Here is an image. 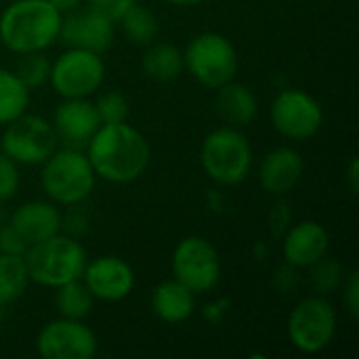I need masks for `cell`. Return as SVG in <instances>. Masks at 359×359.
I'll return each mask as SVG.
<instances>
[{
	"label": "cell",
	"instance_id": "1",
	"mask_svg": "<svg viewBox=\"0 0 359 359\" xmlns=\"http://www.w3.org/2000/svg\"><path fill=\"white\" fill-rule=\"evenodd\" d=\"M88 162L97 179L126 185L141 179L151 162L147 139L128 122L101 124L86 143Z\"/></svg>",
	"mask_w": 359,
	"mask_h": 359
},
{
	"label": "cell",
	"instance_id": "2",
	"mask_svg": "<svg viewBox=\"0 0 359 359\" xmlns=\"http://www.w3.org/2000/svg\"><path fill=\"white\" fill-rule=\"evenodd\" d=\"M61 21L48 0H15L0 15V44L15 55L46 50L59 40Z\"/></svg>",
	"mask_w": 359,
	"mask_h": 359
},
{
	"label": "cell",
	"instance_id": "3",
	"mask_svg": "<svg viewBox=\"0 0 359 359\" xmlns=\"http://www.w3.org/2000/svg\"><path fill=\"white\" fill-rule=\"evenodd\" d=\"M23 259L29 282L46 288H57L61 284L80 280L88 263L84 246L76 238L61 233L29 244Z\"/></svg>",
	"mask_w": 359,
	"mask_h": 359
},
{
	"label": "cell",
	"instance_id": "4",
	"mask_svg": "<svg viewBox=\"0 0 359 359\" xmlns=\"http://www.w3.org/2000/svg\"><path fill=\"white\" fill-rule=\"evenodd\" d=\"M97 175L80 147L55 149L42 162L40 183L53 204L78 206L95 189Z\"/></svg>",
	"mask_w": 359,
	"mask_h": 359
},
{
	"label": "cell",
	"instance_id": "5",
	"mask_svg": "<svg viewBox=\"0 0 359 359\" xmlns=\"http://www.w3.org/2000/svg\"><path fill=\"white\" fill-rule=\"evenodd\" d=\"M200 164L208 179L217 185H240L252 168V145L240 128H215L202 141Z\"/></svg>",
	"mask_w": 359,
	"mask_h": 359
},
{
	"label": "cell",
	"instance_id": "6",
	"mask_svg": "<svg viewBox=\"0 0 359 359\" xmlns=\"http://www.w3.org/2000/svg\"><path fill=\"white\" fill-rule=\"evenodd\" d=\"M185 69L206 88L217 90L219 86L236 80L240 69V57L231 40L219 32H202L183 50Z\"/></svg>",
	"mask_w": 359,
	"mask_h": 359
},
{
	"label": "cell",
	"instance_id": "7",
	"mask_svg": "<svg viewBox=\"0 0 359 359\" xmlns=\"http://www.w3.org/2000/svg\"><path fill=\"white\" fill-rule=\"evenodd\" d=\"M337 324V311L326 297H305L288 316V341L297 351L305 355H318L334 341Z\"/></svg>",
	"mask_w": 359,
	"mask_h": 359
},
{
	"label": "cell",
	"instance_id": "8",
	"mask_svg": "<svg viewBox=\"0 0 359 359\" xmlns=\"http://www.w3.org/2000/svg\"><path fill=\"white\" fill-rule=\"evenodd\" d=\"M105 80V61L99 53L67 48L50 61L48 82L63 99H88Z\"/></svg>",
	"mask_w": 359,
	"mask_h": 359
},
{
	"label": "cell",
	"instance_id": "9",
	"mask_svg": "<svg viewBox=\"0 0 359 359\" xmlns=\"http://www.w3.org/2000/svg\"><path fill=\"white\" fill-rule=\"evenodd\" d=\"M53 124L40 116L21 114L6 124L0 137V151L23 166H40L57 149Z\"/></svg>",
	"mask_w": 359,
	"mask_h": 359
},
{
	"label": "cell",
	"instance_id": "10",
	"mask_svg": "<svg viewBox=\"0 0 359 359\" xmlns=\"http://www.w3.org/2000/svg\"><path fill=\"white\" fill-rule=\"evenodd\" d=\"M223 265L217 248L202 236L183 238L172 252V276L194 294L210 292L221 282Z\"/></svg>",
	"mask_w": 359,
	"mask_h": 359
},
{
	"label": "cell",
	"instance_id": "11",
	"mask_svg": "<svg viewBox=\"0 0 359 359\" xmlns=\"http://www.w3.org/2000/svg\"><path fill=\"white\" fill-rule=\"evenodd\" d=\"M269 120L282 137L290 141H307L320 133L324 124V109L307 90L286 88L273 99Z\"/></svg>",
	"mask_w": 359,
	"mask_h": 359
},
{
	"label": "cell",
	"instance_id": "12",
	"mask_svg": "<svg viewBox=\"0 0 359 359\" xmlns=\"http://www.w3.org/2000/svg\"><path fill=\"white\" fill-rule=\"evenodd\" d=\"M36 349L44 359H93L99 343L84 320L59 318L42 326Z\"/></svg>",
	"mask_w": 359,
	"mask_h": 359
},
{
	"label": "cell",
	"instance_id": "13",
	"mask_svg": "<svg viewBox=\"0 0 359 359\" xmlns=\"http://www.w3.org/2000/svg\"><path fill=\"white\" fill-rule=\"evenodd\" d=\"M80 280L95 297V301H103V303L124 301L135 288L133 267L124 259L114 255L97 257L88 261Z\"/></svg>",
	"mask_w": 359,
	"mask_h": 359
},
{
	"label": "cell",
	"instance_id": "14",
	"mask_svg": "<svg viewBox=\"0 0 359 359\" xmlns=\"http://www.w3.org/2000/svg\"><path fill=\"white\" fill-rule=\"evenodd\" d=\"M59 38L69 48H84L103 55L114 42V23L95 11H72L63 15Z\"/></svg>",
	"mask_w": 359,
	"mask_h": 359
},
{
	"label": "cell",
	"instance_id": "15",
	"mask_svg": "<svg viewBox=\"0 0 359 359\" xmlns=\"http://www.w3.org/2000/svg\"><path fill=\"white\" fill-rule=\"evenodd\" d=\"M330 248V233L318 221H301L286 229L282 240V257L294 269H309L324 259Z\"/></svg>",
	"mask_w": 359,
	"mask_h": 359
},
{
	"label": "cell",
	"instance_id": "16",
	"mask_svg": "<svg viewBox=\"0 0 359 359\" xmlns=\"http://www.w3.org/2000/svg\"><path fill=\"white\" fill-rule=\"evenodd\" d=\"M53 128L65 147H84L101 126L95 103L88 99H63L53 114Z\"/></svg>",
	"mask_w": 359,
	"mask_h": 359
},
{
	"label": "cell",
	"instance_id": "17",
	"mask_svg": "<svg viewBox=\"0 0 359 359\" xmlns=\"http://www.w3.org/2000/svg\"><path fill=\"white\" fill-rule=\"evenodd\" d=\"M303 172H305L303 156L286 145L267 151L259 164L261 187L276 198L288 196L303 179Z\"/></svg>",
	"mask_w": 359,
	"mask_h": 359
},
{
	"label": "cell",
	"instance_id": "18",
	"mask_svg": "<svg viewBox=\"0 0 359 359\" xmlns=\"http://www.w3.org/2000/svg\"><path fill=\"white\" fill-rule=\"evenodd\" d=\"M8 223L21 233V238L27 242V246L59 233L63 227L61 225L63 219L57 210V204L40 202V200H32V202L21 204L13 212Z\"/></svg>",
	"mask_w": 359,
	"mask_h": 359
},
{
	"label": "cell",
	"instance_id": "19",
	"mask_svg": "<svg viewBox=\"0 0 359 359\" xmlns=\"http://www.w3.org/2000/svg\"><path fill=\"white\" fill-rule=\"evenodd\" d=\"M215 111L221 118V122H225V126L242 128L257 118L259 99L248 84L231 80L217 88Z\"/></svg>",
	"mask_w": 359,
	"mask_h": 359
},
{
	"label": "cell",
	"instance_id": "20",
	"mask_svg": "<svg viewBox=\"0 0 359 359\" xmlns=\"http://www.w3.org/2000/svg\"><path fill=\"white\" fill-rule=\"evenodd\" d=\"M151 309L166 324H183L196 311V294L179 280H166L151 292Z\"/></svg>",
	"mask_w": 359,
	"mask_h": 359
},
{
	"label": "cell",
	"instance_id": "21",
	"mask_svg": "<svg viewBox=\"0 0 359 359\" xmlns=\"http://www.w3.org/2000/svg\"><path fill=\"white\" fill-rule=\"evenodd\" d=\"M141 67L143 74L154 82L177 80L185 69L183 50L168 42H151L141 59Z\"/></svg>",
	"mask_w": 359,
	"mask_h": 359
},
{
	"label": "cell",
	"instance_id": "22",
	"mask_svg": "<svg viewBox=\"0 0 359 359\" xmlns=\"http://www.w3.org/2000/svg\"><path fill=\"white\" fill-rule=\"evenodd\" d=\"M29 88L17 78L15 72L0 67V126H6L15 118L27 111Z\"/></svg>",
	"mask_w": 359,
	"mask_h": 359
},
{
	"label": "cell",
	"instance_id": "23",
	"mask_svg": "<svg viewBox=\"0 0 359 359\" xmlns=\"http://www.w3.org/2000/svg\"><path fill=\"white\" fill-rule=\"evenodd\" d=\"M55 307L59 311V318L67 320H84L93 313L95 297L88 292L82 280H74L67 284H61L55 288Z\"/></svg>",
	"mask_w": 359,
	"mask_h": 359
},
{
	"label": "cell",
	"instance_id": "24",
	"mask_svg": "<svg viewBox=\"0 0 359 359\" xmlns=\"http://www.w3.org/2000/svg\"><path fill=\"white\" fill-rule=\"evenodd\" d=\"M29 286V273L23 257L0 252V303L19 301Z\"/></svg>",
	"mask_w": 359,
	"mask_h": 359
},
{
	"label": "cell",
	"instance_id": "25",
	"mask_svg": "<svg viewBox=\"0 0 359 359\" xmlns=\"http://www.w3.org/2000/svg\"><path fill=\"white\" fill-rule=\"evenodd\" d=\"M118 23H122L124 36L137 46H149L160 32L158 17L147 6H141L137 2L124 13Z\"/></svg>",
	"mask_w": 359,
	"mask_h": 359
},
{
	"label": "cell",
	"instance_id": "26",
	"mask_svg": "<svg viewBox=\"0 0 359 359\" xmlns=\"http://www.w3.org/2000/svg\"><path fill=\"white\" fill-rule=\"evenodd\" d=\"M15 74L17 78L29 88H40L48 82V76H50V61L44 57V50L40 53H23L19 55L17 59V65H15Z\"/></svg>",
	"mask_w": 359,
	"mask_h": 359
},
{
	"label": "cell",
	"instance_id": "27",
	"mask_svg": "<svg viewBox=\"0 0 359 359\" xmlns=\"http://www.w3.org/2000/svg\"><path fill=\"white\" fill-rule=\"evenodd\" d=\"M309 269H311V286H313L316 294L328 297V294L337 292L345 282V269L337 259L324 257L318 263H313Z\"/></svg>",
	"mask_w": 359,
	"mask_h": 359
},
{
	"label": "cell",
	"instance_id": "28",
	"mask_svg": "<svg viewBox=\"0 0 359 359\" xmlns=\"http://www.w3.org/2000/svg\"><path fill=\"white\" fill-rule=\"evenodd\" d=\"M97 114L101 124H116L128 120V99L120 90H107L103 93L97 103Z\"/></svg>",
	"mask_w": 359,
	"mask_h": 359
},
{
	"label": "cell",
	"instance_id": "29",
	"mask_svg": "<svg viewBox=\"0 0 359 359\" xmlns=\"http://www.w3.org/2000/svg\"><path fill=\"white\" fill-rule=\"evenodd\" d=\"M19 185H21L19 164L0 151V202L15 198V194L19 191Z\"/></svg>",
	"mask_w": 359,
	"mask_h": 359
},
{
	"label": "cell",
	"instance_id": "30",
	"mask_svg": "<svg viewBox=\"0 0 359 359\" xmlns=\"http://www.w3.org/2000/svg\"><path fill=\"white\" fill-rule=\"evenodd\" d=\"M133 4L135 0H88V8L103 15L111 23H118Z\"/></svg>",
	"mask_w": 359,
	"mask_h": 359
},
{
	"label": "cell",
	"instance_id": "31",
	"mask_svg": "<svg viewBox=\"0 0 359 359\" xmlns=\"http://www.w3.org/2000/svg\"><path fill=\"white\" fill-rule=\"evenodd\" d=\"M27 250V242L21 238V233L11 225H2L0 227V252L2 255H17V257H23Z\"/></svg>",
	"mask_w": 359,
	"mask_h": 359
},
{
	"label": "cell",
	"instance_id": "32",
	"mask_svg": "<svg viewBox=\"0 0 359 359\" xmlns=\"http://www.w3.org/2000/svg\"><path fill=\"white\" fill-rule=\"evenodd\" d=\"M343 301H345V307H347V313L358 320L359 318V273L353 269L349 276H345V282H343Z\"/></svg>",
	"mask_w": 359,
	"mask_h": 359
},
{
	"label": "cell",
	"instance_id": "33",
	"mask_svg": "<svg viewBox=\"0 0 359 359\" xmlns=\"http://www.w3.org/2000/svg\"><path fill=\"white\" fill-rule=\"evenodd\" d=\"M288 223H290V217H288V210H286V204H278L273 206V212H271V231L273 236H284L286 229H288Z\"/></svg>",
	"mask_w": 359,
	"mask_h": 359
},
{
	"label": "cell",
	"instance_id": "34",
	"mask_svg": "<svg viewBox=\"0 0 359 359\" xmlns=\"http://www.w3.org/2000/svg\"><path fill=\"white\" fill-rule=\"evenodd\" d=\"M347 183H349V189L355 194L359 187V166H358V158H351L349 162V168H347Z\"/></svg>",
	"mask_w": 359,
	"mask_h": 359
},
{
	"label": "cell",
	"instance_id": "35",
	"mask_svg": "<svg viewBox=\"0 0 359 359\" xmlns=\"http://www.w3.org/2000/svg\"><path fill=\"white\" fill-rule=\"evenodd\" d=\"M48 2H50L59 13H63V15H65V13L76 11V8L80 6V2H82V0H48Z\"/></svg>",
	"mask_w": 359,
	"mask_h": 359
},
{
	"label": "cell",
	"instance_id": "36",
	"mask_svg": "<svg viewBox=\"0 0 359 359\" xmlns=\"http://www.w3.org/2000/svg\"><path fill=\"white\" fill-rule=\"evenodd\" d=\"M166 2H170L175 6H198V4H204L208 0H166Z\"/></svg>",
	"mask_w": 359,
	"mask_h": 359
},
{
	"label": "cell",
	"instance_id": "37",
	"mask_svg": "<svg viewBox=\"0 0 359 359\" xmlns=\"http://www.w3.org/2000/svg\"><path fill=\"white\" fill-rule=\"evenodd\" d=\"M4 318H6V305H4V303H0V322H2Z\"/></svg>",
	"mask_w": 359,
	"mask_h": 359
}]
</instances>
